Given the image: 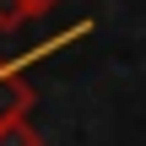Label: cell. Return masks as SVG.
Masks as SVG:
<instances>
[{"label":"cell","mask_w":146,"mask_h":146,"mask_svg":"<svg viewBox=\"0 0 146 146\" xmlns=\"http://www.w3.org/2000/svg\"><path fill=\"white\" fill-rule=\"evenodd\" d=\"M0 146H43V135L27 125V114H11V119L0 125Z\"/></svg>","instance_id":"2"},{"label":"cell","mask_w":146,"mask_h":146,"mask_svg":"<svg viewBox=\"0 0 146 146\" xmlns=\"http://www.w3.org/2000/svg\"><path fill=\"white\" fill-rule=\"evenodd\" d=\"M54 5H60V0H22V11H27V16H49Z\"/></svg>","instance_id":"4"},{"label":"cell","mask_w":146,"mask_h":146,"mask_svg":"<svg viewBox=\"0 0 146 146\" xmlns=\"http://www.w3.org/2000/svg\"><path fill=\"white\" fill-rule=\"evenodd\" d=\"M27 22V11H22V0H0V33H16Z\"/></svg>","instance_id":"3"},{"label":"cell","mask_w":146,"mask_h":146,"mask_svg":"<svg viewBox=\"0 0 146 146\" xmlns=\"http://www.w3.org/2000/svg\"><path fill=\"white\" fill-rule=\"evenodd\" d=\"M87 33V22H76L70 33H60L54 43H43V49H33V54H22V60H0V125L11 119V114H27V103H33V87L22 81V70L33 65V60H43L49 49H60V43H70V38H81Z\"/></svg>","instance_id":"1"}]
</instances>
